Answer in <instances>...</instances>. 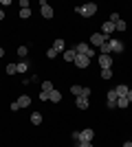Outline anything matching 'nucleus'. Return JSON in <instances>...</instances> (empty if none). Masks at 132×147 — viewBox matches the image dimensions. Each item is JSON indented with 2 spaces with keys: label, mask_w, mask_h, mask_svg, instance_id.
<instances>
[{
  "label": "nucleus",
  "mask_w": 132,
  "mask_h": 147,
  "mask_svg": "<svg viewBox=\"0 0 132 147\" xmlns=\"http://www.w3.org/2000/svg\"><path fill=\"white\" fill-rule=\"evenodd\" d=\"M26 53H29L26 46H18V57H26Z\"/></svg>",
  "instance_id": "a878e982"
},
{
  "label": "nucleus",
  "mask_w": 132,
  "mask_h": 147,
  "mask_svg": "<svg viewBox=\"0 0 132 147\" xmlns=\"http://www.w3.org/2000/svg\"><path fill=\"white\" fill-rule=\"evenodd\" d=\"M0 57H5V49L2 46H0Z\"/></svg>",
  "instance_id": "e433bc0d"
},
{
  "label": "nucleus",
  "mask_w": 132,
  "mask_h": 147,
  "mask_svg": "<svg viewBox=\"0 0 132 147\" xmlns=\"http://www.w3.org/2000/svg\"><path fill=\"white\" fill-rule=\"evenodd\" d=\"M20 110V105H18V101H13V103H11V112H18Z\"/></svg>",
  "instance_id": "7c9ffc66"
},
{
  "label": "nucleus",
  "mask_w": 132,
  "mask_h": 147,
  "mask_svg": "<svg viewBox=\"0 0 132 147\" xmlns=\"http://www.w3.org/2000/svg\"><path fill=\"white\" fill-rule=\"evenodd\" d=\"M75 11L79 13V16H84V18H93L95 13H97V5H95V2H86V5L77 7Z\"/></svg>",
  "instance_id": "f257e3e1"
},
{
  "label": "nucleus",
  "mask_w": 132,
  "mask_h": 147,
  "mask_svg": "<svg viewBox=\"0 0 132 147\" xmlns=\"http://www.w3.org/2000/svg\"><path fill=\"white\" fill-rule=\"evenodd\" d=\"M0 20H5V9H0Z\"/></svg>",
  "instance_id": "f704fd0d"
},
{
  "label": "nucleus",
  "mask_w": 132,
  "mask_h": 147,
  "mask_svg": "<svg viewBox=\"0 0 132 147\" xmlns=\"http://www.w3.org/2000/svg\"><path fill=\"white\" fill-rule=\"evenodd\" d=\"M16 68H18V73H26V68H29V64H26V61L22 59V61H18V64H16Z\"/></svg>",
  "instance_id": "aec40b11"
},
{
  "label": "nucleus",
  "mask_w": 132,
  "mask_h": 147,
  "mask_svg": "<svg viewBox=\"0 0 132 147\" xmlns=\"http://www.w3.org/2000/svg\"><path fill=\"white\" fill-rule=\"evenodd\" d=\"M64 44H66V42H64L62 37H57L55 42H53V49H55L57 53H64Z\"/></svg>",
  "instance_id": "4468645a"
},
{
  "label": "nucleus",
  "mask_w": 132,
  "mask_h": 147,
  "mask_svg": "<svg viewBox=\"0 0 132 147\" xmlns=\"http://www.w3.org/2000/svg\"><path fill=\"white\" fill-rule=\"evenodd\" d=\"M51 90H55L53 84H51V81H44V84H42V92H51Z\"/></svg>",
  "instance_id": "5701e85b"
},
{
  "label": "nucleus",
  "mask_w": 132,
  "mask_h": 147,
  "mask_svg": "<svg viewBox=\"0 0 132 147\" xmlns=\"http://www.w3.org/2000/svg\"><path fill=\"white\" fill-rule=\"evenodd\" d=\"M75 105L79 108V110H88V105H90V103H88L86 97H77V99H75Z\"/></svg>",
  "instance_id": "9b49d317"
},
{
  "label": "nucleus",
  "mask_w": 132,
  "mask_h": 147,
  "mask_svg": "<svg viewBox=\"0 0 132 147\" xmlns=\"http://www.w3.org/2000/svg\"><path fill=\"white\" fill-rule=\"evenodd\" d=\"M31 123L33 125H40V123H42V114H40V112H31Z\"/></svg>",
  "instance_id": "6ab92c4d"
},
{
  "label": "nucleus",
  "mask_w": 132,
  "mask_h": 147,
  "mask_svg": "<svg viewBox=\"0 0 132 147\" xmlns=\"http://www.w3.org/2000/svg\"><path fill=\"white\" fill-rule=\"evenodd\" d=\"M130 143H132V138H130Z\"/></svg>",
  "instance_id": "4c0bfd02"
},
{
  "label": "nucleus",
  "mask_w": 132,
  "mask_h": 147,
  "mask_svg": "<svg viewBox=\"0 0 132 147\" xmlns=\"http://www.w3.org/2000/svg\"><path fill=\"white\" fill-rule=\"evenodd\" d=\"M101 33H104L106 37H110V35L114 33V24L110 22V20H108V22H104V26H101Z\"/></svg>",
  "instance_id": "1a4fd4ad"
},
{
  "label": "nucleus",
  "mask_w": 132,
  "mask_h": 147,
  "mask_svg": "<svg viewBox=\"0 0 132 147\" xmlns=\"http://www.w3.org/2000/svg\"><path fill=\"white\" fill-rule=\"evenodd\" d=\"M117 99H119V94H117V90H114V88L106 92V105L110 108V110H112V108H117Z\"/></svg>",
  "instance_id": "7ed1b4c3"
},
{
  "label": "nucleus",
  "mask_w": 132,
  "mask_h": 147,
  "mask_svg": "<svg viewBox=\"0 0 132 147\" xmlns=\"http://www.w3.org/2000/svg\"><path fill=\"white\" fill-rule=\"evenodd\" d=\"M18 105H20V108H29V105H31V97L20 94V97H18Z\"/></svg>",
  "instance_id": "ddd939ff"
},
{
  "label": "nucleus",
  "mask_w": 132,
  "mask_h": 147,
  "mask_svg": "<svg viewBox=\"0 0 132 147\" xmlns=\"http://www.w3.org/2000/svg\"><path fill=\"white\" fill-rule=\"evenodd\" d=\"M20 18H22V20L31 18V9H20Z\"/></svg>",
  "instance_id": "b1692460"
},
{
  "label": "nucleus",
  "mask_w": 132,
  "mask_h": 147,
  "mask_svg": "<svg viewBox=\"0 0 132 147\" xmlns=\"http://www.w3.org/2000/svg\"><path fill=\"white\" fill-rule=\"evenodd\" d=\"M123 147H132V143H130V141H126V143H123Z\"/></svg>",
  "instance_id": "c9c22d12"
},
{
  "label": "nucleus",
  "mask_w": 132,
  "mask_h": 147,
  "mask_svg": "<svg viewBox=\"0 0 132 147\" xmlns=\"http://www.w3.org/2000/svg\"><path fill=\"white\" fill-rule=\"evenodd\" d=\"M82 97H86V99L90 97V88H88V86H86V88H82Z\"/></svg>",
  "instance_id": "c85d7f7f"
},
{
  "label": "nucleus",
  "mask_w": 132,
  "mask_h": 147,
  "mask_svg": "<svg viewBox=\"0 0 132 147\" xmlns=\"http://www.w3.org/2000/svg\"><path fill=\"white\" fill-rule=\"evenodd\" d=\"M20 9H29V2H26V0H20Z\"/></svg>",
  "instance_id": "2f4dec72"
},
{
  "label": "nucleus",
  "mask_w": 132,
  "mask_h": 147,
  "mask_svg": "<svg viewBox=\"0 0 132 147\" xmlns=\"http://www.w3.org/2000/svg\"><path fill=\"white\" fill-rule=\"evenodd\" d=\"M93 138H95V132L93 129H82L79 132V143H93Z\"/></svg>",
  "instance_id": "39448f33"
},
{
  "label": "nucleus",
  "mask_w": 132,
  "mask_h": 147,
  "mask_svg": "<svg viewBox=\"0 0 132 147\" xmlns=\"http://www.w3.org/2000/svg\"><path fill=\"white\" fill-rule=\"evenodd\" d=\"M70 92H73L75 97H82V86H70Z\"/></svg>",
  "instance_id": "393cba45"
},
{
  "label": "nucleus",
  "mask_w": 132,
  "mask_h": 147,
  "mask_svg": "<svg viewBox=\"0 0 132 147\" xmlns=\"http://www.w3.org/2000/svg\"><path fill=\"white\" fill-rule=\"evenodd\" d=\"M88 64H90V57H86V55H77L75 57V66L77 68H88Z\"/></svg>",
  "instance_id": "423d86ee"
},
{
  "label": "nucleus",
  "mask_w": 132,
  "mask_h": 147,
  "mask_svg": "<svg viewBox=\"0 0 132 147\" xmlns=\"http://www.w3.org/2000/svg\"><path fill=\"white\" fill-rule=\"evenodd\" d=\"M46 57H49V59H51V57H57V51L53 49V46H51V49L46 51Z\"/></svg>",
  "instance_id": "cd10ccee"
},
{
  "label": "nucleus",
  "mask_w": 132,
  "mask_h": 147,
  "mask_svg": "<svg viewBox=\"0 0 132 147\" xmlns=\"http://www.w3.org/2000/svg\"><path fill=\"white\" fill-rule=\"evenodd\" d=\"M40 7H42V16H44L46 20L53 18V7H49V2H44V0H42V2H40Z\"/></svg>",
  "instance_id": "0eeeda50"
},
{
  "label": "nucleus",
  "mask_w": 132,
  "mask_h": 147,
  "mask_svg": "<svg viewBox=\"0 0 132 147\" xmlns=\"http://www.w3.org/2000/svg\"><path fill=\"white\" fill-rule=\"evenodd\" d=\"M40 99H42V101H49V92H40Z\"/></svg>",
  "instance_id": "473e14b6"
},
{
  "label": "nucleus",
  "mask_w": 132,
  "mask_h": 147,
  "mask_svg": "<svg viewBox=\"0 0 132 147\" xmlns=\"http://www.w3.org/2000/svg\"><path fill=\"white\" fill-rule=\"evenodd\" d=\"M114 90H117V94H119V97H126V94H128V90H130V88H128L126 84H119V86L114 88Z\"/></svg>",
  "instance_id": "f3484780"
},
{
  "label": "nucleus",
  "mask_w": 132,
  "mask_h": 147,
  "mask_svg": "<svg viewBox=\"0 0 132 147\" xmlns=\"http://www.w3.org/2000/svg\"><path fill=\"white\" fill-rule=\"evenodd\" d=\"M97 59H99L101 68H112V57H110V55H99Z\"/></svg>",
  "instance_id": "6e6552de"
},
{
  "label": "nucleus",
  "mask_w": 132,
  "mask_h": 147,
  "mask_svg": "<svg viewBox=\"0 0 132 147\" xmlns=\"http://www.w3.org/2000/svg\"><path fill=\"white\" fill-rule=\"evenodd\" d=\"M119 13H112V16H110V22H112V24H114V22H119Z\"/></svg>",
  "instance_id": "c756f323"
},
{
  "label": "nucleus",
  "mask_w": 132,
  "mask_h": 147,
  "mask_svg": "<svg viewBox=\"0 0 132 147\" xmlns=\"http://www.w3.org/2000/svg\"><path fill=\"white\" fill-rule=\"evenodd\" d=\"M128 105H130V101H128L126 97H119V99H117V108H119V110H123V108H128Z\"/></svg>",
  "instance_id": "a211bd4d"
},
{
  "label": "nucleus",
  "mask_w": 132,
  "mask_h": 147,
  "mask_svg": "<svg viewBox=\"0 0 132 147\" xmlns=\"http://www.w3.org/2000/svg\"><path fill=\"white\" fill-rule=\"evenodd\" d=\"M126 99H128V101H130V103H132V90H128V94H126Z\"/></svg>",
  "instance_id": "72a5a7b5"
},
{
  "label": "nucleus",
  "mask_w": 132,
  "mask_h": 147,
  "mask_svg": "<svg viewBox=\"0 0 132 147\" xmlns=\"http://www.w3.org/2000/svg\"><path fill=\"white\" fill-rule=\"evenodd\" d=\"M49 101L60 103V101H62V92H60V90H51V92H49Z\"/></svg>",
  "instance_id": "f8f14e48"
},
{
  "label": "nucleus",
  "mask_w": 132,
  "mask_h": 147,
  "mask_svg": "<svg viewBox=\"0 0 132 147\" xmlns=\"http://www.w3.org/2000/svg\"><path fill=\"white\" fill-rule=\"evenodd\" d=\"M108 42H110L112 53H123V42H119V40H108Z\"/></svg>",
  "instance_id": "9d476101"
},
{
  "label": "nucleus",
  "mask_w": 132,
  "mask_h": 147,
  "mask_svg": "<svg viewBox=\"0 0 132 147\" xmlns=\"http://www.w3.org/2000/svg\"><path fill=\"white\" fill-rule=\"evenodd\" d=\"M128 24L123 22V20H119V22H114V31H126Z\"/></svg>",
  "instance_id": "4be33fe9"
},
{
  "label": "nucleus",
  "mask_w": 132,
  "mask_h": 147,
  "mask_svg": "<svg viewBox=\"0 0 132 147\" xmlns=\"http://www.w3.org/2000/svg\"><path fill=\"white\" fill-rule=\"evenodd\" d=\"M112 77V68H101V79H110Z\"/></svg>",
  "instance_id": "412c9836"
},
{
  "label": "nucleus",
  "mask_w": 132,
  "mask_h": 147,
  "mask_svg": "<svg viewBox=\"0 0 132 147\" xmlns=\"http://www.w3.org/2000/svg\"><path fill=\"white\" fill-rule=\"evenodd\" d=\"M110 53H112L110 42H106V44H101V46H99V55H110Z\"/></svg>",
  "instance_id": "dca6fc26"
},
{
  "label": "nucleus",
  "mask_w": 132,
  "mask_h": 147,
  "mask_svg": "<svg viewBox=\"0 0 132 147\" xmlns=\"http://www.w3.org/2000/svg\"><path fill=\"white\" fill-rule=\"evenodd\" d=\"M16 73H18L16 64H9V66H7V75H16Z\"/></svg>",
  "instance_id": "bb28decb"
},
{
  "label": "nucleus",
  "mask_w": 132,
  "mask_h": 147,
  "mask_svg": "<svg viewBox=\"0 0 132 147\" xmlns=\"http://www.w3.org/2000/svg\"><path fill=\"white\" fill-rule=\"evenodd\" d=\"M75 53L77 55H86V57H95L97 53H95V49L90 46V44H86V42H79L75 46Z\"/></svg>",
  "instance_id": "f03ea898"
},
{
  "label": "nucleus",
  "mask_w": 132,
  "mask_h": 147,
  "mask_svg": "<svg viewBox=\"0 0 132 147\" xmlns=\"http://www.w3.org/2000/svg\"><path fill=\"white\" fill-rule=\"evenodd\" d=\"M110 37H106L104 33H93L90 35V46H101V44H106Z\"/></svg>",
  "instance_id": "20e7f679"
},
{
  "label": "nucleus",
  "mask_w": 132,
  "mask_h": 147,
  "mask_svg": "<svg viewBox=\"0 0 132 147\" xmlns=\"http://www.w3.org/2000/svg\"><path fill=\"white\" fill-rule=\"evenodd\" d=\"M75 57H77L75 49H68V51H64V59H66V61H75Z\"/></svg>",
  "instance_id": "2eb2a0df"
}]
</instances>
